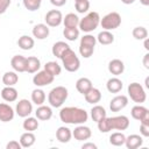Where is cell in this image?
I'll list each match as a JSON object with an SVG mask.
<instances>
[{"label":"cell","instance_id":"cell-1","mask_svg":"<svg viewBox=\"0 0 149 149\" xmlns=\"http://www.w3.org/2000/svg\"><path fill=\"white\" fill-rule=\"evenodd\" d=\"M59 119L68 125H83L88 120V113L80 107L66 106L61 108Z\"/></svg>","mask_w":149,"mask_h":149},{"label":"cell","instance_id":"cell-2","mask_svg":"<svg viewBox=\"0 0 149 149\" xmlns=\"http://www.w3.org/2000/svg\"><path fill=\"white\" fill-rule=\"evenodd\" d=\"M68 95H69V91L65 86H56L52 90H50L48 94V101L51 107L58 108L62 107V105L65 102Z\"/></svg>","mask_w":149,"mask_h":149},{"label":"cell","instance_id":"cell-3","mask_svg":"<svg viewBox=\"0 0 149 149\" xmlns=\"http://www.w3.org/2000/svg\"><path fill=\"white\" fill-rule=\"evenodd\" d=\"M100 15L98 12H90L83 19L79 20L78 28L84 33H91L98 28L100 24Z\"/></svg>","mask_w":149,"mask_h":149},{"label":"cell","instance_id":"cell-4","mask_svg":"<svg viewBox=\"0 0 149 149\" xmlns=\"http://www.w3.org/2000/svg\"><path fill=\"white\" fill-rule=\"evenodd\" d=\"M59 59L62 61L64 69L69 72H76L80 68V61H79L78 56L76 55V52L71 48L65 50Z\"/></svg>","mask_w":149,"mask_h":149},{"label":"cell","instance_id":"cell-5","mask_svg":"<svg viewBox=\"0 0 149 149\" xmlns=\"http://www.w3.org/2000/svg\"><path fill=\"white\" fill-rule=\"evenodd\" d=\"M97 44V38L91 35L86 34L80 38L79 43V54L84 58H90L94 52V47Z\"/></svg>","mask_w":149,"mask_h":149},{"label":"cell","instance_id":"cell-6","mask_svg":"<svg viewBox=\"0 0 149 149\" xmlns=\"http://www.w3.org/2000/svg\"><path fill=\"white\" fill-rule=\"evenodd\" d=\"M128 97L136 104H142L147 99V93L144 91V87L140 83H130L127 87Z\"/></svg>","mask_w":149,"mask_h":149},{"label":"cell","instance_id":"cell-7","mask_svg":"<svg viewBox=\"0 0 149 149\" xmlns=\"http://www.w3.org/2000/svg\"><path fill=\"white\" fill-rule=\"evenodd\" d=\"M121 24V15L118 12H111L100 19V26L104 30H113Z\"/></svg>","mask_w":149,"mask_h":149},{"label":"cell","instance_id":"cell-8","mask_svg":"<svg viewBox=\"0 0 149 149\" xmlns=\"http://www.w3.org/2000/svg\"><path fill=\"white\" fill-rule=\"evenodd\" d=\"M54 79H55V77L43 69L42 71H37L36 74L33 77V84L36 87H43V86L51 84L54 81Z\"/></svg>","mask_w":149,"mask_h":149},{"label":"cell","instance_id":"cell-9","mask_svg":"<svg viewBox=\"0 0 149 149\" xmlns=\"http://www.w3.org/2000/svg\"><path fill=\"white\" fill-rule=\"evenodd\" d=\"M44 20L48 27H58L63 22V14L58 9H51L47 12Z\"/></svg>","mask_w":149,"mask_h":149},{"label":"cell","instance_id":"cell-10","mask_svg":"<svg viewBox=\"0 0 149 149\" xmlns=\"http://www.w3.org/2000/svg\"><path fill=\"white\" fill-rule=\"evenodd\" d=\"M15 113L21 118H27L33 113V102L28 99H21L16 102Z\"/></svg>","mask_w":149,"mask_h":149},{"label":"cell","instance_id":"cell-11","mask_svg":"<svg viewBox=\"0 0 149 149\" xmlns=\"http://www.w3.org/2000/svg\"><path fill=\"white\" fill-rule=\"evenodd\" d=\"M130 114H132L133 119H135L140 122H149V111L147 107L142 106L141 104L135 105L132 108Z\"/></svg>","mask_w":149,"mask_h":149},{"label":"cell","instance_id":"cell-12","mask_svg":"<svg viewBox=\"0 0 149 149\" xmlns=\"http://www.w3.org/2000/svg\"><path fill=\"white\" fill-rule=\"evenodd\" d=\"M112 130H126L129 127V119L126 115H116L109 118Z\"/></svg>","mask_w":149,"mask_h":149},{"label":"cell","instance_id":"cell-13","mask_svg":"<svg viewBox=\"0 0 149 149\" xmlns=\"http://www.w3.org/2000/svg\"><path fill=\"white\" fill-rule=\"evenodd\" d=\"M72 136L77 141H86L92 136V130L90 127L83 125H77L74 130L72 132Z\"/></svg>","mask_w":149,"mask_h":149},{"label":"cell","instance_id":"cell-14","mask_svg":"<svg viewBox=\"0 0 149 149\" xmlns=\"http://www.w3.org/2000/svg\"><path fill=\"white\" fill-rule=\"evenodd\" d=\"M128 105V97L125 94H118L109 101V109L112 112H119Z\"/></svg>","mask_w":149,"mask_h":149},{"label":"cell","instance_id":"cell-15","mask_svg":"<svg viewBox=\"0 0 149 149\" xmlns=\"http://www.w3.org/2000/svg\"><path fill=\"white\" fill-rule=\"evenodd\" d=\"M14 115H15V111L10 105L6 102H0V121L9 122L14 119Z\"/></svg>","mask_w":149,"mask_h":149},{"label":"cell","instance_id":"cell-16","mask_svg":"<svg viewBox=\"0 0 149 149\" xmlns=\"http://www.w3.org/2000/svg\"><path fill=\"white\" fill-rule=\"evenodd\" d=\"M10 65L15 72H26L27 57H24L22 55H15L10 59Z\"/></svg>","mask_w":149,"mask_h":149},{"label":"cell","instance_id":"cell-17","mask_svg":"<svg viewBox=\"0 0 149 149\" xmlns=\"http://www.w3.org/2000/svg\"><path fill=\"white\" fill-rule=\"evenodd\" d=\"M50 30L45 23H37L33 28V36L37 40H44L49 36Z\"/></svg>","mask_w":149,"mask_h":149},{"label":"cell","instance_id":"cell-18","mask_svg":"<svg viewBox=\"0 0 149 149\" xmlns=\"http://www.w3.org/2000/svg\"><path fill=\"white\" fill-rule=\"evenodd\" d=\"M143 144V136L137 134H132L129 136H126L125 146L128 149H137Z\"/></svg>","mask_w":149,"mask_h":149},{"label":"cell","instance_id":"cell-19","mask_svg":"<svg viewBox=\"0 0 149 149\" xmlns=\"http://www.w3.org/2000/svg\"><path fill=\"white\" fill-rule=\"evenodd\" d=\"M108 71L109 73L114 74V76H120L125 71V64L121 59L119 58H114L108 63Z\"/></svg>","mask_w":149,"mask_h":149},{"label":"cell","instance_id":"cell-20","mask_svg":"<svg viewBox=\"0 0 149 149\" xmlns=\"http://www.w3.org/2000/svg\"><path fill=\"white\" fill-rule=\"evenodd\" d=\"M35 115L38 120L41 121H48L51 119L52 116V109L50 106H45V105H40L37 107V109L35 111Z\"/></svg>","mask_w":149,"mask_h":149},{"label":"cell","instance_id":"cell-21","mask_svg":"<svg viewBox=\"0 0 149 149\" xmlns=\"http://www.w3.org/2000/svg\"><path fill=\"white\" fill-rule=\"evenodd\" d=\"M106 87H107V91L111 92V93H119L123 87V83H122L121 79H119L115 76V77H112L107 80Z\"/></svg>","mask_w":149,"mask_h":149},{"label":"cell","instance_id":"cell-22","mask_svg":"<svg viewBox=\"0 0 149 149\" xmlns=\"http://www.w3.org/2000/svg\"><path fill=\"white\" fill-rule=\"evenodd\" d=\"M1 98L7 102H13L17 99V90L14 86H5L1 90Z\"/></svg>","mask_w":149,"mask_h":149},{"label":"cell","instance_id":"cell-23","mask_svg":"<svg viewBox=\"0 0 149 149\" xmlns=\"http://www.w3.org/2000/svg\"><path fill=\"white\" fill-rule=\"evenodd\" d=\"M84 98H85L86 102L92 104V105H95V104H98V102L101 100V92H100L98 88H95V87L92 86V87L84 94Z\"/></svg>","mask_w":149,"mask_h":149},{"label":"cell","instance_id":"cell-24","mask_svg":"<svg viewBox=\"0 0 149 149\" xmlns=\"http://www.w3.org/2000/svg\"><path fill=\"white\" fill-rule=\"evenodd\" d=\"M72 137V132L69 127L62 126L56 130V139L61 143H68Z\"/></svg>","mask_w":149,"mask_h":149},{"label":"cell","instance_id":"cell-25","mask_svg":"<svg viewBox=\"0 0 149 149\" xmlns=\"http://www.w3.org/2000/svg\"><path fill=\"white\" fill-rule=\"evenodd\" d=\"M41 68V61L35 56L27 57V68L26 72L28 73H36Z\"/></svg>","mask_w":149,"mask_h":149},{"label":"cell","instance_id":"cell-26","mask_svg":"<svg viewBox=\"0 0 149 149\" xmlns=\"http://www.w3.org/2000/svg\"><path fill=\"white\" fill-rule=\"evenodd\" d=\"M92 86H93V85H92L91 79H88V78H86V77H81V78H79V79L76 81V88H77V91H78L80 94H83V95H84Z\"/></svg>","mask_w":149,"mask_h":149},{"label":"cell","instance_id":"cell-27","mask_svg":"<svg viewBox=\"0 0 149 149\" xmlns=\"http://www.w3.org/2000/svg\"><path fill=\"white\" fill-rule=\"evenodd\" d=\"M79 17L74 13H69L63 17V24L64 28H78L79 24Z\"/></svg>","mask_w":149,"mask_h":149},{"label":"cell","instance_id":"cell-28","mask_svg":"<svg viewBox=\"0 0 149 149\" xmlns=\"http://www.w3.org/2000/svg\"><path fill=\"white\" fill-rule=\"evenodd\" d=\"M36 141V136L33 134V132H26L20 136V144L22 148H29L31 146H34Z\"/></svg>","mask_w":149,"mask_h":149},{"label":"cell","instance_id":"cell-29","mask_svg":"<svg viewBox=\"0 0 149 149\" xmlns=\"http://www.w3.org/2000/svg\"><path fill=\"white\" fill-rule=\"evenodd\" d=\"M95 38H97V42H99L102 45H108V44H112L114 42V35L109 30L100 31Z\"/></svg>","mask_w":149,"mask_h":149},{"label":"cell","instance_id":"cell-30","mask_svg":"<svg viewBox=\"0 0 149 149\" xmlns=\"http://www.w3.org/2000/svg\"><path fill=\"white\" fill-rule=\"evenodd\" d=\"M17 45L19 48H21L22 50H30L33 49V47L35 45V41L33 37H30L29 35H22L21 37H19L17 40Z\"/></svg>","mask_w":149,"mask_h":149},{"label":"cell","instance_id":"cell-31","mask_svg":"<svg viewBox=\"0 0 149 149\" xmlns=\"http://www.w3.org/2000/svg\"><path fill=\"white\" fill-rule=\"evenodd\" d=\"M19 81V74L15 71H7L2 76V83L5 86H14Z\"/></svg>","mask_w":149,"mask_h":149},{"label":"cell","instance_id":"cell-32","mask_svg":"<svg viewBox=\"0 0 149 149\" xmlns=\"http://www.w3.org/2000/svg\"><path fill=\"white\" fill-rule=\"evenodd\" d=\"M90 112H91V118H92V120L95 121V122H98V121H100L101 119H104L105 116H107L106 109H105L102 106H100V105L93 106Z\"/></svg>","mask_w":149,"mask_h":149},{"label":"cell","instance_id":"cell-33","mask_svg":"<svg viewBox=\"0 0 149 149\" xmlns=\"http://www.w3.org/2000/svg\"><path fill=\"white\" fill-rule=\"evenodd\" d=\"M40 123H38V119L37 118H33V116H27L24 118V121L22 123V127L26 132H35L38 128Z\"/></svg>","mask_w":149,"mask_h":149},{"label":"cell","instance_id":"cell-34","mask_svg":"<svg viewBox=\"0 0 149 149\" xmlns=\"http://www.w3.org/2000/svg\"><path fill=\"white\" fill-rule=\"evenodd\" d=\"M69 48H70V45H69L68 43H65V42H63V41H58V42H56V43L52 45L51 52H52V55H54L55 57L61 58V56L64 54V51L68 50Z\"/></svg>","mask_w":149,"mask_h":149},{"label":"cell","instance_id":"cell-35","mask_svg":"<svg viewBox=\"0 0 149 149\" xmlns=\"http://www.w3.org/2000/svg\"><path fill=\"white\" fill-rule=\"evenodd\" d=\"M31 101L37 106L43 105L44 101H45V92L40 87L33 90V92H31Z\"/></svg>","mask_w":149,"mask_h":149},{"label":"cell","instance_id":"cell-36","mask_svg":"<svg viewBox=\"0 0 149 149\" xmlns=\"http://www.w3.org/2000/svg\"><path fill=\"white\" fill-rule=\"evenodd\" d=\"M125 141H126V135L121 132H115V133H112L111 136H109V143L112 146H115V147H121L125 144Z\"/></svg>","mask_w":149,"mask_h":149},{"label":"cell","instance_id":"cell-37","mask_svg":"<svg viewBox=\"0 0 149 149\" xmlns=\"http://www.w3.org/2000/svg\"><path fill=\"white\" fill-rule=\"evenodd\" d=\"M44 70L48 71L50 74H52L54 77H57L61 74L62 72V68L61 65L57 63V62H54V61H50V62H47L44 64Z\"/></svg>","mask_w":149,"mask_h":149},{"label":"cell","instance_id":"cell-38","mask_svg":"<svg viewBox=\"0 0 149 149\" xmlns=\"http://www.w3.org/2000/svg\"><path fill=\"white\" fill-rule=\"evenodd\" d=\"M63 35L68 41H76L79 37V29L78 28H64Z\"/></svg>","mask_w":149,"mask_h":149},{"label":"cell","instance_id":"cell-39","mask_svg":"<svg viewBox=\"0 0 149 149\" xmlns=\"http://www.w3.org/2000/svg\"><path fill=\"white\" fill-rule=\"evenodd\" d=\"M132 34H133V37H134L135 40H140V41L148 37V30H147V28H144V27H142V26L135 27V28L133 29Z\"/></svg>","mask_w":149,"mask_h":149},{"label":"cell","instance_id":"cell-40","mask_svg":"<svg viewBox=\"0 0 149 149\" xmlns=\"http://www.w3.org/2000/svg\"><path fill=\"white\" fill-rule=\"evenodd\" d=\"M22 2H23L24 8L28 9L29 12H35L40 9L42 5V0H22Z\"/></svg>","mask_w":149,"mask_h":149},{"label":"cell","instance_id":"cell-41","mask_svg":"<svg viewBox=\"0 0 149 149\" xmlns=\"http://www.w3.org/2000/svg\"><path fill=\"white\" fill-rule=\"evenodd\" d=\"M97 125H98L99 132H101V133H108V132L112 130V127H111V122H109V118L108 116H105L104 119H101L100 121H98Z\"/></svg>","mask_w":149,"mask_h":149},{"label":"cell","instance_id":"cell-42","mask_svg":"<svg viewBox=\"0 0 149 149\" xmlns=\"http://www.w3.org/2000/svg\"><path fill=\"white\" fill-rule=\"evenodd\" d=\"M74 8L78 13L84 14L90 9V1L88 0H79L74 1Z\"/></svg>","mask_w":149,"mask_h":149},{"label":"cell","instance_id":"cell-43","mask_svg":"<svg viewBox=\"0 0 149 149\" xmlns=\"http://www.w3.org/2000/svg\"><path fill=\"white\" fill-rule=\"evenodd\" d=\"M140 134L143 137L149 136V122H140Z\"/></svg>","mask_w":149,"mask_h":149},{"label":"cell","instance_id":"cell-44","mask_svg":"<svg viewBox=\"0 0 149 149\" xmlns=\"http://www.w3.org/2000/svg\"><path fill=\"white\" fill-rule=\"evenodd\" d=\"M10 2H12V0H0V15L7 10Z\"/></svg>","mask_w":149,"mask_h":149},{"label":"cell","instance_id":"cell-45","mask_svg":"<svg viewBox=\"0 0 149 149\" xmlns=\"http://www.w3.org/2000/svg\"><path fill=\"white\" fill-rule=\"evenodd\" d=\"M21 148H22V147H21L20 142H17V141H15V140L9 141V142L6 144V149H21Z\"/></svg>","mask_w":149,"mask_h":149},{"label":"cell","instance_id":"cell-46","mask_svg":"<svg viewBox=\"0 0 149 149\" xmlns=\"http://www.w3.org/2000/svg\"><path fill=\"white\" fill-rule=\"evenodd\" d=\"M66 1L68 0H50L51 5H54L55 7H62V6H64L66 3Z\"/></svg>","mask_w":149,"mask_h":149},{"label":"cell","instance_id":"cell-47","mask_svg":"<svg viewBox=\"0 0 149 149\" xmlns=\"http://www.w3.org/2000/svg\"><path fill=\"white\" fill-rule=\"evenodd\" d=\"M83 149H97V144L92 143V142H86L81 146Z\"/></svg>","mask_w":149,"mask_h":149},{"label":"cell","instance_id":"cell-48","mask_svg":"<svg viewBox=\"0 0 149 149\" xmlns=\"http://www.w3.org/2000/svg\"><path fill=\"white\" fill-rule=\"evenodd\" d=\"M143 65L147 70H149V54L148 52L143 56Z\"/></svg>","mask_w":149,"mask_h":149},{"label":"cell","instance_id":"cell-49","mask_svg":"<svg viewBox=\"0 0 149 149\" xmlns=\"http://www.w3.org/2000/svg\"><path fill=\"white\" fill-rule=\"evenodd\" d=\"M121 2L125 3V5H132V3L135 2V0H121Z\"/></svg>","mask_w":149,"mask_h":149},{"label":"cell","instance_id":"cell-50","mask_svg":"<svg viewBox=\"0 0 149 149\" xmlns=\"http://www.w3.org/2000/svg\"><path fill=\"white\" fill-rule=\"evenodd\" d=\"M143 41H144V48H146V50L148 51V50H149V47H148V45H149V40H148V37L144 38Z\"/></svg>","mask_w":149,"mask_h":149},{"label":"cell","instance_id":"cell-51","mask_svg":"<svg viewBox=\"0 0 149 149\" xmlns=\"http://www.w3.org/2000/svg\"><path fill=\"white\" fill-rule=\"evenodd\" d=\"M140 2H141L143 6H149V0H140Z\"/></svg>","mask_w":149,"mask_h":149},{"label":"cell","instance_id":"cell-52","mask_svg":"<svg viewBox=\"0 0 149 149\" xmlns=\"http://www.w3.org/2000/svg\"><path fill=\"white\" fill-rule=\"evenodd\" d=\"M144 84H146V87H147V88H149V77H147V78H146Z\"/></svg>","mask_w":149,"mask_h":149},{"label":"cell","instance_id":"cell-53","mask_svg":"<svg viewBox=\"0 0 149 149\" xmlns=\"http://www.w3.org/2000/svg\"><path fill=\"white\" fill-rule=\"evenodd\" d=\"M74 1H79V0H74Z\"/></svg>","mask_w":149,"mask_h":149}]
</instances>
